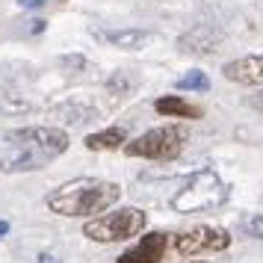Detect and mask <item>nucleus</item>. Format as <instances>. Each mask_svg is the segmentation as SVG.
Returning <instances> with one entry per match:
<instances>
[{
  "instance_id": "obj_13",
  "label": "nucleus",
  "mask_w": 263,
  "mask_h": 263,
  "mask_svg": "<svg viewBox=\"0 0 263 263\" xmlns=\"http://www.w3.org/2000/svg\"><path fill=\"white\" fill-rule=\"evenodd\" d=\"M133 89H136V77H130L127 71H116L107 77V92L116 98H127L133 95Z\"/></svg>"
},
{
  "instance_id": "obj_1",
  "label": "nucleus",
  "mask_w": 263,
  "mask_h": 263,
  "mask_svg": "<svg viewBox=\"0 0 263 263\" xmlns=\"http://www.w3.org/2000/svg\"><path fill=\"white\" fill-rule=\"evenodd\" d=\"M68 133L62 127L36 124V127H15L0 136V172L18 175V172H39L57 157L68 151Z\"/></svg>"
},
{
  "instance_id": "obj_14",
  "label": "nucleus",
  "mask_w": 263,
  "mask_h": 263,
  "mask_svg": "<svg viewBox=\"0 0 263 263\" xmlns=\"http://www.w3.org/2000/svg\"><path fill=\"white\" fill-rule=\"evenodd\" d=\"M175 89H178V92H207V89H210V77L204 71H190L175 83Z\"/></svg>"
},
{
  "instance_id": "obj_16",
  "label": "nucleus",
  "mask_w": 263,
  "mask_h": 263,
  "mask_svg": "<svg viewBox=\"0 0 263 263\" xmlns=\"http://www.w3.org/2000/svg\"><path fill=\"white\" fill-rule=\"evenodd\" d=\"M239 228H242V234H246V237L263 239V213H251V216H246V219L239 222Z\"/></svg>"
},
{
  "instance_id": "obj_7",
  "label": "nucleus",
  "mask_w": 263,
  "mask_h": 263,
  "mask_svg": "<svg viewBox=\"0 0 263 263\" xmlns=\"http://www.w3.org/2000/svg\"><path fill=\"white\" fill-rule=\"evenodd\" d=\"M222 42H225V36H222L219 27L195 24L178 39V50L180 53H190V57H210V53H216L222 48Z\"/></svg>"
},
{
  "instance_id": "obj_11",
  "label": "nucleus",
  "mask_w": 263,
  "mask_h": 263,
  "mask_svg": "<svg viewBox=\"0 0 263 263\" xmlns=\"http://www.w3.org/2000/svg\"><path fill=\"white\" fill-rule=\"evenodd\" d=\"M154 109L160 116L168 119H201V107H195L190 101H183L180 95H163L154 101Z\"/></svg>"
},
{
  "instance_id": "obj_18",
  "label": "nucleus",
  "mask_w": 263,
  "mask_h": 263,
  "mask_svg": "<svg viewBox=\"0 0 263 263\" xmlns=\"http://www.w3.org/2000/svg\"><path fill=\"white\" fill-rule=\"evenodd\" d=\"M36 263H62L60 257H57V254H48V251H42V254H39V260Z\"/></svg>"
},
{
  "instance_id": "obj_21",
  "label": "nucleus",
  "mask_w": 263,
  "mask_h": 263,
  "mask_svg": "<svg viewBox=\"0 0 263 263\" xmlns=\"http://www.w3.org/2000/svg\"><path fill=\"white\" fill-rule=\"evenodd\" d=\"M6 234H9V222H6V219H0V237H6Z\"/></svg>"
},
{
  "instance_id": "obj_15",
  "label": "nucleus",
  "mask_w": 263,
  "mask_h": 263,
  "mask_svg": "<svg viewBox=\"0 0 263 263\" xmlns=\"http://www.w3.org/2000/svg\"><path fill=\"white\" fill-rule=\"evenodd\" d=\"M30 104H27L21 95H12V92H0V112H27Z\"/></svg>"
},
{
  "instance_id": "obj_20",
  "label": "nucleus",
  "mask_w": 263,
  "mask_h": 263,
  "mask_svg": "<svg viewBox=\"0 0 263 263\" xmlns=\"http://www.w3.org/2000/svg\"><path fill=\"white\" fill-rule=\"evenodd\" d=\"M251 107H254V109H260V112H263V92H257V95L251 98Z\"/></svg>"
},
{
  "instance_id": "obj_12",
  "label": "nucleus",
  "mask_w": 263,
  "mask_h": 263,
  "mask_svg": "<svg viewBox=\"0 0 263 263\" xmlns=\"http://www.w3.org/2000/svg\"><path fill=\"white\" fill-rule=\"evenodd\" d=\"M127 142V130L124 127H107V130L89 133L83 139V145L89 151H119Z\"/></svg>"
},
{
  "instance_id": "obj_10",
  "label": "nucleus",
  "mask_w": 263,
  "mask_h": 263,
  "mask_svg": "<svg viewBox=\"0 0 263 263\" xmlns=\"http://www.w3.org/2000/svg\"><path fill=\"white\" fill-rule=\"evenodd\" d=\"M154 39L151 30H139V27H127V30H109L104 33V42H109L119 50H142L148 42Z\"/></svg>"
},
{
  "instance_id": "obj_8",
  "label": "nucleus",
  "mask_w": 263,
  "mask_h": 263,
  "mask_svg": "<svg viewBox=\"0 0 263 263\" xmlns=\"http://www.w3.org/2000/svg\"><path fill=\"white\" fill-rule=\"evenodd\" d=\"M166 249H168V234L166 231H151L124 254H119L116 263H160L166 257Z\"/></svg>"
},
{
  "instance_id": "obj_5",
  "label": "nucleus",
  "mask_w": 263,
  "mask_h": 263,
  "mask_svg": "<svg viewBox=\"0 0 263 263\" xmlns=\"http://www.w3.org/2000/svg\"><path fill=\"white\" fill-rule=\"evenodd\" d=\"M186 145V130L178 124H163V127H151L136 139L124 142V154L127 157H142V160H157V163H168L178 160L180 151Z\"/></svg>"
},
{
  "instance_id": "obj_19",
  "label": "nucleus",
  "mask_w": 263,
  "mask_h": 263,
  "mask_svg": "<svg viewBox=\"0 0 263 263\" xmlns=\"http://www.w3.org/2000/svg\"><path fill=\"white\" fill-rule=\"evenodd\" d=\"M18 3H21L24 9H39V6H42L45 0H18Z\"/></svg>"
},
{
  "instance_id": "obj_23",
  "label": "nucleus",
  "mask_w": 263,
  "mask_h": 263,
  "mask_svg": "<svg viewBox=\"0 0 263 263\" xmlns=\"http://www.w3.org/2000/svg\"><path fill=\"white\" fill-rule=\"evenodd\" d=\"M186 263H204V260H186Z\"/></svg>"
},
{
  "instance_id": "obj_4",
  "label": "nucleus",
  "mask_w": 263,
  "mask_h": 263,
  "mask_svg": "<svg viewBox=\"0 0 263 263\" xmlns=\"http://www.w3.org/2000/svg\"><path fill=\"white\" fill-rule=\"evenodd\" d=\"M148 225V216L139 207H119L109 213L89 216V222L83 225V237L92 242H121L130 239L136 234H142Z\"/></svg>"
},
{
  "instance_id": "obj_3",
  "label": "nucleus",
  "mask_w": 263,
  "mask_h": 263,
  "mask_svg": "<svg viewBox=\"0 0 263 263\" xmlns=\"http://www.w3.org/2000/svg\"><path fill=\"white\" fill-rule=\"evenodd\" d=\"M228 198H231V186L213 168H201V172H192L186 183L172 195V210L175 213H204V210L222 207Z\"/></svg>"
},
{
  "instance_id": "obj_9",
  "label": "nucleus",
  "mask_w": 263,
  "mask_h": 263,
  "mask_svg": "<svg viewBox=\"0 0 263 263\" xmlns=\"http://www.w3.org/2000/svg\"><path fill=\"white\" fill-rule=\"evenodd\" d=\"M225 80L239 86H263V57H239L225 62Z\"/></svg>"
},
{
  "instance_id": "obj_2",
  "label": "nucleus",
  "mask_w": 263,
  "mask_h": 263,
  "mask_svg": "<svg viewBox=\"0 0 263 263\" xmlns=\"http://www.w3.org/2000/svg\"><path fill=\"white\" fill-rule=\"evenodd\" d=\"M121 198V186L104 178H74L68 183H60L50 192L48 207L57 216L65 219H86V216H98L109 210L112 204Z\"/></svg>"
},
{
  "instance_id": "obj_22",
  "label": "nucleus",
  "mask_w": 263,
  "mask_h": 263,
  "mask_svg": "<svg viewBox=\"0 0 263 263\" xmlns=\"http://www.w3.org/2000/svg\"><path fill=\"white\" fill-rule=\"evenodd\" d=\"M45 30V21H33V33H42Z\"/></svg>"
},
{
  "instance_id": "obj_17",
  "label": "nucleus",
  "mask_w": 263,
  "mask_h": 263,
  "mask_svg": "<svg viewBox=\"0 0 263 263\" xmlns=\"http://www.w3.org/2000/svg\"><path fill=\"white\" fill-rule=\"evenodd\" d=\"M60 68H65V71H83L86 57H80V53H65V57H60Z\"/></svg>"
},
{
  "instance_id": "obj_6",
  "label": "nucleus",
  "mask_w": 263,
  "mask_h": 263,
  "mask_svg": "<svg viewBox=\"0 0 263 263\" xmlns=\"http://www.w3.org/2000/svg\"><path fill=\"white\" fill-rule=\"evenodd\" d=\"M172 246L180 257H195V254H213V251H225L231 246V234L219 225H195L180 231L172 239Z\"/></svg>"
}]
</instances>
